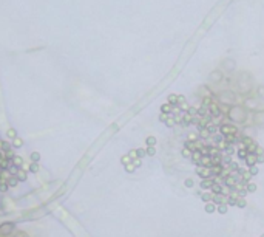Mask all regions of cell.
<instances>
[{"label":"cell","instance_id":"obj_12","mask_svg":"<svg viewBox=\"0 0 264 237\" xmlns=\"http://www.w3.org/2000/svg\"><path fill=\"white\" fill-rule=\"evenodd\" d=\"M4 182H7V185L10 186V188H16L17 185H19V180L16 179V175H10L7 180H4Z\"/></svg>","mask_w":264,"mask_h":237},{"label":"cell","instance_id":"obj_2","mask_svg":"<svg viewBox=\"0 0 264 237\" xmlns=\"http://www.w3.org/2000/svg\"><path fill=\"white\" fill-rule=\"evenodd\" d=\"M237 85H238V90L241 93H249L253 87V78L250 76L249 72H243L240 76H238V81H237Z\"/></svg>","mask_w":264,"mask_h":237},{"label":"cell","instance_id":"obj_28","mask_svg":"<svg viewBox=\"0 0 264 237\" xmlns=\"http://www.w3.org/2000/svg\"><path fill=\"white\" fill-rule=\"evenodd\" d=\"M135 169H136V167H135L133 164H128V166H127V172H133Z\"/></svg>","mask_w":264,"mask_h":237},{"label":"cell","instance_id":"obj_20","mask_svg":"<svg viewBox=\"0 0 264 237\" xmlns=\"http://www.w3.org/2000/svg\"><path fill=\"white\" fill-rule=\"evenodd\" d=\"M256 96H259L261 99H264V85H259L256 88Z\"/></svg>","mask_w":264,"mask_h":237},{"label":"cell","instance_id":"obj_6","mask_svg":"<svg viewBox=\"0 0 264 237\" xmlns=\"http://www.w3.org/2000/svg\"><path fill=\"white\" fill-rule=\"evenodd\" d=\"M8 160H10V163L11 164H14V166H17V167H23V158L20 157V155H14V154H10V155H5Z\"/></svg>","mask_w":264,"mask_h":237},{"label":"cell","instance_id":"obj_10","mask_svg":"<svg viewBox=\"0 0 264 237\" xmlns=\"http://www.w3.org/2000/svg\"><path fill=\"white\" fill-rule=\"evenodd\" d=\"M221 132H223L224 135H237V133H238L237 127L229 126V124H223V126H221Z\"/></svg>","mask_w":264,"mask_h":237},{"label":"cell","instance_id":"obj_9","mask_svg":"<svg viewBox=\"0 0 264 237\" xmlns=\"http://www.w3.org/2000/svg\"><path fill=\"white\" fill-rule=\"evenodd\" d=\"M223 69L227 72H235V69H237V62H235L233 59H226V61L223 62Z\"/></svg>","mask_w":264,"mask_h":237},{"label":"cell","instance_id":"obj_30","mask_svg":"<svg viewBox=\"0 0 264 237\" xmlns=\"http://www.w3.org/2000/svg\"><path fill=\"white\" fill-rule=\"evenodd\" d=\"M4 157H5V155L2 154V151H0V161H2V160H4Z\"/></svg>","mask_w":264,"mask_h":237},{"label":"cell","instance_id":"obj_22","mask_svg":"<svg viewBox=\"0 0 264 237\" xmlns=\"http://www.w3.org/2000/svg\"><path fill=\"white\" fill-rule=\"evenodd\" d=\"M13 237H29V235H28V232H25V231H16V232L13 234Z\"/></svg>","mask_w":264,"mask_h":237},{"label":"cell","instance_id":"obj_24","mask_svg":"<svg viewBox=\"0 0 264 237\" xmlns=\"http://www.w3.org/2000/svg\"><path fill=\"white\" fill-rule=\"evenodd\" d=\"M246 106L250 107V109H255V107H256V101H253V99H247V101H246Z\"/></svg>","mask_w":264,"mask_h":237},{"label":"cell","instance_id":"obj_23","mask_svg":"<svg viewBox=\"0 0 264 237\" xmlns=\"http://www.w3.org/2000/svg\"><path fill=\"white\" fill-rule=\"evenodd\" d=\"M145 143H147V146H155L156 144V138L155 137H149Z\"/></svg>","mask_w":264,"mask_h":237},{"label":"cell","instance_id":"obj_27","mask_svg":"<svg viewBox=\"0 0 264 237\" xmlns=\"http://www.w3.org/2000/svg\"><path fill=\"white\" fill-rule=\"evenodd\" d=\"M238 155H240V157H246V155H247V151H246V149H243V151H240V152H238Z\"/></svg>","mask_w":264,"mask_h":237},{"label":"cell","instance_id":"obj_15","mask_svg":"<svg viewBox=\"0 0 264 237\" xmlns=\"http://www.w3.org/2000/svg\"><path fill=\"white\" fill-rule=\"evenodd\" d=\"M28 171H29V172H33V174H37V172L40 171V167H39V163H29V166H28Z\"/></svg>","mask_w":264,"mask_h":237},{"label":"cell","instance_id":"obj_16","mask_svg":"<svg viewBox=\"0 0 264 237\" xmlns=\"http://www.w3.org/2000/svg\"><path fill=\"white\" fill-rule=\"evenodd\" d=\"M29 160H31V163H39L40 161V154L39 152H31Z\"/></svg>","mask_w":264,"mask_h":237},{"label":"cell","instance_id":"obj_3","mask_svg":"<svg viewBox=\"0 0 264 237\" xmlns=\"http://www.w3.org/2000/svg\"><path fill=\"white\" fill-rule=\"evenodd\" d=\"M216 99H218V103L223 104V106H233L235 103H237V96H235V93L230 92V90H223V92H219L218 96H216Z\"/></svg>","mask_w":264,"mask_h":237},{"label":"cell","instance_id":"obj_21","mask_svg":"<svg viewBox=\"0 0 264 237\" xmlns=\"http://www.w3.org/2000/svg\"><path fill=\"white\" fill-rule=\"evenodd\" d=\"M133 154H136V158H142L145 155V151L144 149H136V151H133Z\"/></svg>","mask_w":264,"mask_h":237},{"label":"cell","instance_id":"obj_19","mask_svg":"<svg viewBox=\"0 0 264 237\" xmlns=\"http://www.w3.org/2000/svg\"><path fill=\"white\" fill-rule=\"evenodd\" d=\"M10 189V186L7 185V182H4V180H0V192H7Z\"/></svg>","mask_w":264,"mask_h":237},{"label":"cell","instance_id":"obj_1","mask_svg":"<svg viewBox=\"0 0 264 237\" xmlns=\"http://www.w3.org/2000/svg\"><path fill=\"white\" fill-rule=\"evenodd\" d=\"M227 118L232 123L243 124L247 121V110L246 107H241V106H233L232 109L227 110Z\"/></svg>","mask_w":264,"mask_h":237},{"label":"cell","instance_id":"obj_5","mask_svg":"<svg viewBox=\"0 0 264 237\" xmlns=\"http://www.w3.org/2000/svg\"><path fill=\"white\" fill-rule=\"evenodd\" d=\"M223 79H224V73H223L221 70H213V72L210 73V76H209V81H210L212 84H219Z\"/></svg>","mask_w":264,"mask_h":237},{"label":"cell","instance_id":"obj_8","mask_svg":"<svg viewBox=\"0 0 264 237\" xmlns=\"http://www.w3.org/2000/svg\"><path fill=\"white\" fill-rule=\"evenodd\" d=\"M253 121L258 126H264V110H256L253 113Z\"/></svg>","mask_w":264,"mask_h":237},{"label":"cell","instance_id":"obj_11","mask_svg":"<svg viewBox=\"0 0 264 237\" xmlns=\"http://www.w3.org/2000/svg\"><path fill=\"white\" fill-rule=\"evenodd\" d=\"M16 179L19 180V183H20V182H25V180L28 179V172H26L23 167H20V169H19V172L16 174Z\"/></svg>","mask_w":264,"mask_h":237},{"label":"cell","instance_id":"obj_7","mask_svg":"<svg viewBox=\"0 0 264 237\" xmlns=\"http://www.w3.org/2000/svg\"><path fill=\"white\" fill-rule=\"evenodd\" d=\"M0 151H2L4 155H10V154L13 152V146H11V143L2 140V141H0Z\"/></svg>","mask_w":264,"mask_h":237},{"label":"cell","instance_id":"obj_17","mask_svg":"<svg viewBox=\"0 0 264 237\" xmlns=\"http://www.w3.org/2000/svg\"><path fill=\"white\" fill-rule=\"evenodd\" d=\"M145 154H147V155H150V157H153V155L156 154L155 146H147V151H145Z\"/></svg>","mask_w":264,"mask_h":237},{"label":"cell","instance_id":"obj_4","mask_svg":"<svg viewBox=\"0 0 264 237\" xmlns=\"http://www.w3.org/2000/svg\"><path fill=\"white\" fill-rule=\"evenodd\" d=\"M14 232H16L14 222H4L0 225V237H13Z\"/></svg>","mask_w":264,"mask_h":237},{"label":"cell","instance_id":"obj_18","mask_svg":"<svg viewBox=\"0 0 264 237\" xmlns=\"http://www.w3.org/2000/svg\"><path fill=\"white\" fill-rule=\"evenodd\" d=\"M131 160H133V158H131L130 155H125V157H122V158H121V163H122L124 166H128V164L131 163Z\"/></svg>","mask_w":264,"mask_h":237},{"label":"cell","instance_id":"obj_13","mask_svg":"<svg viewBox=\"0 0 264 237\" xmlns=\"http://www.w3.org/2000/svg\"><path fill=\"white\" fill-rule=\"evenodd\" d=\"M209 110H210V113L213 115V116H219L221 115V109H219V106H216V104H210L209 106Z\"/></svg>","mask_w":264,"mask_h":237},{"label":"cell","instance_id":"obj_14","mask_svg":"<svg viewBox=\"0 0 264 237\" xmlns=\"http://www.w3.org/2000/svg\"><path fill=\"white\" fill-rule=\"evenodd\" d=\"M11 146L14 147V149H20V147L23 146V140H22V138H19V137H16V138L13 140Z\"/></svg>","mask_w":264,"mask_h":237},{"label":"cell","instance_id":"obj_29","mask_svg":"<svg viewBox=\"0 0 264 237\" xmlns=\"http://www.w3.org/2000/svg\"><path fill=\"white\" fill-rule=\"evenodd\" d=\"M186 185H187V186H192V185H193V182H192V180H187V182H186Z\"/></svg>","mask_w":264,"mask_h":237},{"label":"cell","instance_id":"obj_25","mask_svg":"<svg viewBox=\"0 0 264 237\" xmlns=\"http://www.w3.org/2000/svg\"><path fill=\"white\" fill-rule=\"evenodd\" d=\"M16 137H17L16 130H14V129H10V130H8V138H13V140H14Z\"/></svg>","mask_w":264,"mask_h":237},{"label":"cell","instance_id":"obj_26","mask_svg":"<svg viewBox=\"0 0 264 237\" xmlns=\"http://www.w3.org/2000/svg\"><path fill=\"white\" fill-rule=\"evenodd\" d=\"M247 163H249V164L255 163V155H253V157H252V155H247Z\"/></svg>","mask_w":264,"mask_h":237}]
</instances>
